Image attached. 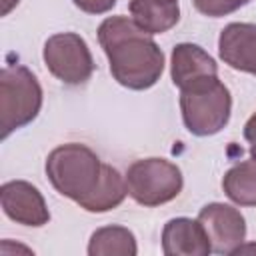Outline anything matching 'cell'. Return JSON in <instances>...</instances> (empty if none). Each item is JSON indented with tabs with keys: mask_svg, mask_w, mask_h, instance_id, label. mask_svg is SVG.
Returning <instances> with one entry per match:
<instances>
[{
	"mask_svg": "<svg viewBox=\"0 0 256 256\" xmlns=\"http://www.w3.org/2000/svg\"><path fill=\"white\" fill-rule=\"evenodd\" d=\"M98 42L112 78L128 90L152 88L164 72V52L152 34L128 16H108L98 26Z\"/></svg>",
	"mask_w": 256,
	"mask_h": 256,
	"instance_id": "1",
	"label": "cell"
},
{
	"mask_svg": "<svg viewBox=\"0 0 256 256\" xmlns=\"http://www.w3.org/2000/svg\"><path fill=\"white\" fill-rule=\"evenodd\" d=\"M44 168L54 190L78 206L94 194L104 174V162L92 148L80 142L56 146L48 154Z\"/></svg>",
	"mask_w": 256,
	"mask_h": 256,
	"instance_id": "2",
	"label": "cell"
},
{
	"mask_svg": "<svg viewBox=\"0 0 256 256\" xmlns=\"http://www.w3.org/2000/svg\"><path fill=\"white\" fill-rule=\"evenodd\" d=\"M180 112L190 134L214 136L230 122L232 94L218 76L204 78L180 90Z\"/></svg>",
	"mask_w": 256,
	"mask_h": 256,
	"instance_id": "3",
	"label": "cell"
},
{
	"mask_svg": "<svg viewBox=\"0 0 256 256\" xmlns=\"http://www.w3.org/2000/svg\"><path fill=\"white\" fill-rule=\"evenodd\" d=\"M42 86L24 64H6L0 70V138L28 126L42 108Z\"/></svg>",
	"mask_w": 256,
	"mask_h": 256,
	"instance_id": "4",
	"label": "cell"
},
{
	"mask_svg": "<svg viewBox=\"0 0 256 256\" xmlns=\"http://www.w3.org/2000/svg\"><path fill=\"white\" fill-rule=\"evenodd\" d=\"M128 196L140 206L154 208L174 200L184 186L182 170L166 158H142L126 170Z\"/></svg>",
	"mask_w": 256,
	"mask_h": 256,
	"instance_id": "5",
	"label": "cell"
},
{
	"mask_svg": "<svg viewBox=\"0 0 256 256\" xmlns=\"http://www.w3.org/2000/svg\"><path fill=\"white\" fill-rule=\"evenodd\" d=\"M42 58L48 72L68 86L84 84L96 68L86 40L76 32L52 34L44 42Z\"/></svg>",
	"mask_w": 256,
	"mask_h": 256,
	"instance_id": "6",
	"label": "cell"
},
{
	"mask_svg": "<svg viewBox=\"0 0 256 256\" xmlns=\"http://www.w3.org/2000/svg\"><path fill=\"white\" fill-rule=\"evenodd\" d=\"M198 220L202 222L212 252L234 254L238 246L246 240V220L242 212L224 202H210L200 208Z\"/></svg>",
	"mask_w": 256,
	"mask_h": 256,
	"instance_id": "7",
	"label": "cell"
},
{
	"mask_svg": "<svg viewBox=\"0 0 256 256\" xmlns=\"http://www.w3.org/2000/svg\"><path fill=\"white\" fill-rule=\"evenodd\" d=\"M0 204L4 214L22 226L40 228L50 222V210L42 192L26 180H8L0 186Z\"/></svg>",
	"mask_w": 256,
	"mask_h": 256,
	"instance_id": "8",
	"label": "cell"
},
{
	"mask_svg": "<svg viewBox=\"0 0 256 256\" xmlns=\"http://www.w3.org/2000/svg\"><path fill=\"white\" fill-rule=\"evenodd\" d=\"M218 56L232 70L256 76V24H226L218 36Z\"/></svg>",
	"mask_w": 256,
	"mask_h": 256,
	"instance_id": "9",
	"label": "cell"
},
{
	"mask_svg": "<svg viewBox=\"0 0 256 256\" xmlns=\"http://www.w3.org/2000/svg\"><path fill=\"white\" fill-rule=\"evenodd\" d=\"M162 252L166 256H208L212 246L198 218L178 216L162 228Z\"/></svg>",
	"mask_w": 256,
	"mask_h": 256,
	"instance_id": "10",
	"label": "cell"
},
{
	"mask_svg": "<svg viewBox=\"0 0 256 256\" xmlns=\"http://www.w3.org/2000/svg\"><path fill=\"white\" fill-rule=\"evenodd\" d=\"M210 76H218V64L202 46L192 42H180L172 48L170 78L176 88L182 90Z\"/></svg>",
	"mask_w": 256,
	"mask_h": 256,
	"instance_id": "11",
	"label": "cell"
},
{
	"mask_svg": "<svg viewBox=\"0 0 256 256\" xmlns=\"http://www.w3.org/2000/svg\"><path fill=\"white\" fill-rule=\"evenodd\" d=\"M132 20L148 34H164L180 20L178 0H130Z\"/></svg>",
	"mask_w": 256,
	"mask_h": 256,
	"instance_id": "12",
	"label": "cell"
},
{
	"mask_svg": "<svg viewBox=\"0 0 256 256\" xmlns=\"http://www.w3.org/2000/svg\"><path fill=\"white\" fill-rule=\"evenodd\" d=\"M86 252L88 256H136L138 244L130 228L110 224L92 232Z\"/></svg>",
	"mask_w": 256,
	"mask_h": 256,
	"instance_id": "13",
	"label": "cell"
},
{
	"mask_svg": "<svg viewBox=\"0 0 256 256\" xmlns=\"http://www.w3.org/2000/svg\"><path fill=\"white\" fill-rule=\"evenodd\" d=\"M126 196H128L126 178L114 166L104 164V174H102L98 188L84 204H80V208H84L86 212H92V214L110 212V210L118 208Z\"/></svg>",
	"mask_w": 256,
	"mask_h": 256,
	"instance_id": "14",
	"label": "cell"
},
{
	"mask_svg": "<svg viewBox=\"0 0 256 256\" xmlns=\"http://www.w3.org/2000/svg\"><path fill=\"white\" fill-rule=\"evenodd\" d=\"M222 190L238 206H256V162L250 158L228 168Z\"/></svg>",
	"mask_w": 256,
	"mask_h": 256,
	"instance_id": "15",
	"label": "cell"
},
{
	"mask_svg": "<svg viewBox=\"0 0 256 256\" xmlns=\"http://www.w3.org/2000/svg\"><path fill=\"white\" fill-rule=\"evenodd\" d=\"M250 0H192L194 8L208 16V18H222L228 16L236 10H240L242 6H246Z\"/></svg>",
	"mask_w": 256,
	"mask_h": 256,
	"instance_id": "16",
	"label": "cell"
},
{
	"mask_svg": "<svg viewBox=\"0 0 256 256\" xmlns=\"http://www.w3.org/2000/svg\"><path fill=\"white\" fill-rule=\"evenodd\" d=\"M76 8L86 14H106L116 6V0H72Z\"/></svg>",
	"mask_w": 256,
	"mask_h": 256,
	"instance_id": "17",
	"label": "cell"
},
{
	"mask_svg": "<svg viewBox=\"0 0 256 256\" xmlns=\"http://www.w3.org/2000/svg\"><path fill=\"white\" fill-rule=\"evenodd\" d=\"M244 138L248 142V150H250V158L256 162V112L246 120L244 124Z\"/></svg>",
	"mask_w": 256,
	"mask_h": 256,
	"instance_id": "18",
	"label": "cell"
},
{
	"mask_svg": "<svg viewBox=\"0 0 256 256\" xmlns=\"http://www.w3.org/2000/svg\"><path fill=\"white\" fill-rule=\"evenodd\" d=\"M18 2H20V0H4V6H2V16H6V14H8V12H10V10H12V8L18 4Z\"/></svg>",
	"mask_w": 256,
	"mask_h": 256,
	"instance_id": "19",
	"label": "cell"
}]
</instances>
